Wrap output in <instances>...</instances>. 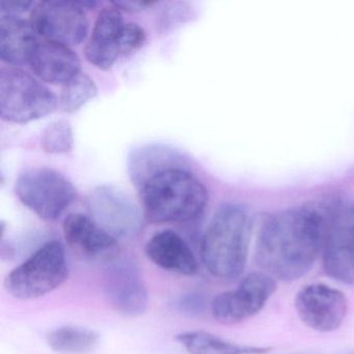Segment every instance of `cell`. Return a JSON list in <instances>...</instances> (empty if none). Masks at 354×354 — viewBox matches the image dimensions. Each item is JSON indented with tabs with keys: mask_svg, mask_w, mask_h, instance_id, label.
Here are the masks:
<instances>
[{
	"mask_svg": "<svg viewBox=\"0 0 354 354\" xmlns=\"http://www.w3.org/2000/svg\"><path fill=\"white\" fill-rule=\"evenodd\" d=\"M146 254L159 268L178 274L194 275L198 263L187 242L174 231L155 234L146 245Z\"/></svg>",
	"mask_w": 354,
	"mask_h": 354,
	"instance_id": "9a60e30c",
	"label": "cell"
},
{
	"mask_svg": "<svg viewBox=\"0 0 354 354\" xmlns=\"http://www.w3.org/2000/svg\"><path fill=\"white\" fill-rule=\"evenodd\" d=\"M37 76L53 84H64L80 73L78 55L66 45L44 40L39 42L30 61Z\"/></svg>",
	"mask_w": 354,
	"mask_h": 354,
	"instance_id": "5bb4252c",
	"label": "cell"
},
{
	"mask_svg": "<svg viewBox=\"0 0 354 354\" xmlns=\"http://www.w3.org/2000/svg\"><path fill=\"white\" fill-rule=\"evenodd\" d=\"M91 212L105 231L113 237H129L142 223L140 211L126 192L113 186H102L90 198Z\"/></svg>",
	"mask_w": 354,
	"mask_h": 354,
	"instance_id": "4fadbf2b",
	"label": "cell"
},
{
	"mask_svg": "<svg viewBox=\"0 0 354 354\" xmlns=\"http://www.w3.org/2000/svg\"><path fill=\"white\" fill-rule=\"evenodd\" d=\"M38 36L66 46L80 44L88 36V20L80 3L41 1L30 13Z\"/></svg>",
	"mask_w": 354,
	"mask_h": 354,
	"instance_id": "9c48e42d",
	"label": "cell"
},
{
	"mask_svg": "<svg viewBox=\"0 0 354 354\" xmlns=\"http://www.w3.org/2000/svg\"><path fill=\"white\" fill-rule=\"evenodd\" d=\"M15 192L24 206L50 221L59 218L76 198L71 182L48 167H32L20 174Z\"/></svg>",
	"mask_w": 354,
	"mask_h": 354,
	"instance_id": "52a82bcc",
	"label": "cell"
},
{
	"mask_svg": "<svg viewBox=\"0 0 354 354\" xmlns=\"http://www.w3.org/2000/svg\"><path fill=\"white\" fill-rule=\"evenodd\" d=\"M183 155L162 145H148L132 151L128 171L134 185L140 189L149 180L171 169H185Z\"/></svg>",
	"mask_w": 354,
	"mask_h": 354,
	"instance_id": "ac0fdd59",
	"label": "cell"
},
{
	"mask_svg": "<svg viewBox=\"0 0 354 354\" xmlns=\"http://www.w3.org/2000/svg\"><path fill=\"white\" fill-rule=\"evenodd\" d=\"M154 5L155 3L153 1H118V3H113V7L128 12L142 11V10L148 9Z\"/></svg>",
	"mask_w": 354,
	"mask_h": 354,
	"instance_id": "484cf974",
	"label": "cell"
},
{
	"mask_svg": "<svg viewBox=\"0 0 354 354\" xmlns=\"http://www.w3.org/2000/svg\"><path fill=\"white\" fill-rule=\"evenodd\" d=\"M295 308L306 326L319 333H330L343 324L348 300L339 290L324 283H312L298 292Z\"/></svg>",
	"mask_w": 354,
	"mask_h": 354,
	"instance_id": "8fae6325",
	"label": "cell"
},
{
	"mask_svg": "<svg viewBox=\"0 0 354 354\" xmlns=\"http://www.w3.org/2000/svg\"><path fill=\"white\" fill-rule=\"evenodd\" d=\"M324 234L323 200L269 215L259 229L257 264L274 279H299L318 259Z\"/></svg>",
	"mask_w": 354,
	"mask_h": 354,
	"instance_id": "6da1fadb",
	"label": "cell"
},
{
	"mask_svg": "<svg viewBox=\"0 0 354 354\" xmlns=\"http://www.w3.org/2000/svg\"><path fill=\"white\" fill-rule=\"evenodd\" d=\"M100 341V335L86 327H59L47 335L49 347L59 354H88L94 351Z\"/></svg>",
	"mask_w": 354,
	"mask_h": 354,
	"instance_id": "ffe728a7",
	"label": "cell"
},
{
	"mask_svg": "<svg viewBox=\"0 0 354 354\" xmlns=\"http://www.w3.org/2000/svg\"><path fill=\"white\" fill-rule=\"evenodd\" d=\"M252 221L239 205L218 209L203 236L201 258L212 277L233 281L243 273L252 239Z\"/></svg>",
	"mask_w": 354,
	"mask_h": 354,
	"instance_id": "7a4b0ae2",
	"label": "cell"
},
{
	"mask_svg": "<svg viewBox=\"0 0 354 354\" xmlns=\"http://www.w3.org/2000/svg\"><path fill=\"white\" fill-rule=\"evenodd\" d=\"M103 294L109 306L118 314L138 317L149 306V293L140 269L127 260L109 263L103 277Z\"/></svg>",
	"mask_w": 354,
	"mask_h": 354,
	"instance_id": "30bf717a",
	"label": "cell"
},
{
	"mask_svg": "<svg viewBox=\"0 0 354 354\" xmlns=\"http://www.w3.org/2000/svg\"><path fill=\"white\" fill-rule=\"evenodd\" d=\"M147 41V34L142 26L136 24H124L119 39V49L121 55H129L142 48Z\"/></svg>",
	"mask_w": 354,
	"mask_h": 354,
	"instance_id": "603a6c76",
	"label": "cell"
},
{
	"mask_svg": "<svg viewBox=\"0 0 354 354\" xmlns=\"http://www.w3.org/2000/svg\"><path fill=\"white\" fill-rule=\"evenodd\" d=\"M42 146L45 152L51 154H62L71 151L73 134L69 122L59 120L49 124L43 131Z\"/></svg>",
	"mask_w": 354,
	"mask_h": 354,
	"instance_id": "7402d4cb",
	"label": "cell"
},
{
	"mask_svg": "<svg viewBox=\"0 0 354 354\" xmlns=\"http://www.w3.org/2000/svg\"><path fill=\"white\" fill-rule=\"evenodd\" d=\"M325 234L323 267L331 279L354 285V203L343 198L323 200Z\"/></svg>",
	"mask_w": 354,
	"mask_h": 354,
	"instance_id": "5b68a950",
	"label": "cell"
},
{
	"mask_svg": "<svg viewBox=\"0 0 354 354\" xmlns=\"http://www.w3.org/2000/svg\"><path fill=\"white\" fill-rule=\"evenodd\" d=\"M57 97L30 74L15 68L0 72V115L12 123H28L57 109Z\"/></svg>",
	"mask_w": 354,
	"mask_h": 354,
	"instance_id": "8992f818",
	"label": "cell"
},
{
	"mask_svg": "<svg viewBox=\"0 0 354 354\" xmlns=\"http://www.w3.org/2000/svg\"><path fill=\"white\" fill-rule=\"evenodd\" d=\"M348 354H354V352H351V353H348Z\"/></svg>",
	"mask_w": 354,
	"mask_h": 354,
	"instance_id": "4316f807",
	"label": "cell"
},
{
	"mask_svg": "<svg viewBox=\"0 0 354 354\" xmlns=\"http://www.w3.org/2000/svg\"><path fill=\"white\" fill-rule=\"evenodd\" d=\"M32 1H1L0 13L1 15L17 16L24 13L32 7Z\"/></svg>",
	"mask_w": 354,
	"mask_h": 354,
	"instance_id": "d4e9b609",
	"label": "cell"
},
{
	"mask_svg": "<svg viewBox=\"0 0 354 354\" xmlns=\"http://www.w3.org/2000/svg\"><path fill=\"white\" fill-rule=\"evenodd\" d=\"M124 24L123 16L117 8L100 12L86 46V57L91 64L102 70L113 67L121 55L119 39Z\"/></svg>",
	"mask_w": 354,
	"mask_h": 354,
	"instance_id": "2e32d148",
	"label": "cell"
},
{
	"mask_svg": "<svg viewBox=\"0 0 354 354\" xmlns=\"http://www.w3.org/2000/svg\"><path fill=\"white\" fill-rule=\"evenodd\" d=\"M175 306L180 314L194 318L204 314L207 301L202 294L192 292L180 296L176 301Z\"/></svg>",
	"mask_w": 354,
	"mask_h": 354,
	"instance_id": "cb8c5ba5",
	"label": "cell"
},
{
	"mask_svg": "<svg viewBox=\"0 0 354 354\" xmlns=\"http://www.w3.org/2000/svg\"><path fill=\"white\" fill-rule=\"evenodd\" d=\"M38 43V34L30 21L0 15V57L3 62L13 66L30 64Z\"/></svg>",
	"mask_w": 354,
	"mask_h": 354,
	"instance_id": "e0dca14e",
	"label": "cell"
},
{
	"mask_svg": "<svg viewBox=\"0 0 354 354\" xmlns=\"http://www.w3.org/2000/svg\"><path fill=\"white\" fill-rule=\"evenodd\" d=\"M68 277L65 248L53 240L41 246L7 275L5 289L17 299H37L61 287Z\"/></svg>",
	"mask_w": 354,
	"mask_h": 354,
	"instance_id": "277c9868",
	"label": "cell"
},
{
	"mask_svg": "<svg viewBox=\"0 0 354 354\" xmlns=\"http://www.w3.org/2000/svg\"><path fill=\"white\" fill-rule=\"evenodd\" d=\"M177 341L189 354H261L269 348L238 345L207 331H187L177 335Z\"/></svg>",
	"mask_w": 354,
	"mask_h": 354,
	"instance_id": "d6986e66",
	"label": "cell"
},
{
	"mask_svg": "<svg viewBox=\"0 0 354 354\" xmlns=\"http://www.w3.org/2000/svg\"><path fill=\"white\" fill-rule=\"evenodd\" d=\"M98 88L86 74L78 73L64 86L61 95L62 109L66 113H75L97 96Z\"/></svg>",
	"mask_w": 354,
	"mask_h": 354,
	"instance_id": "44dd1931",
	"label": "cell"
},
{
	"mask_svg": "<svg viewBox=\"0 0 354 354\" xmlns=\"http://www.w3.org/2000/svg\"><path fill=\"white\" fill-rule=\"evenodd\" d=\"M275 290L274 277L264 271L250 273L236 289L215 296L211 313L221 324H238L258 314Z\"/></svg>",
	"mask_w": 354,
	"mask_h": 354,
	"instance_id": "ba28073f",
	"label": "cell"
},
{
	"mask_svg": "<svg viewBox=\"0 0 354 354\" xmlns=\"http://www.w3.org/2000/svg\"><path fill=\"white\" fill-rule=\"evenodd\" d=\"M63 231L66 243L80 260L111 263L119 259L121 248L117 239L86 215L75 213L66 217Z\"/></svg>",
	"mask_w": 354,
	"mask_h": 354,
	"instance_id": "7c38bea8",
	"label": "cell"
},
{
	"mask_svg": "<svg viewBox=\"0 0 354 354\" xmlns=\"http://www.w3.org/2000/svg\"><path fill=\"white\" fill-rule=\"evenodd\" d=\"M138 190L145 214L154 223L192 221L208 203L206 187L185 169L158 174Z\"/></svg>",
	"mask_w": 354,
	"mask_h": 354,
	"instance_id": "3957f363",
	"label": "cell"
}]
</instances>
